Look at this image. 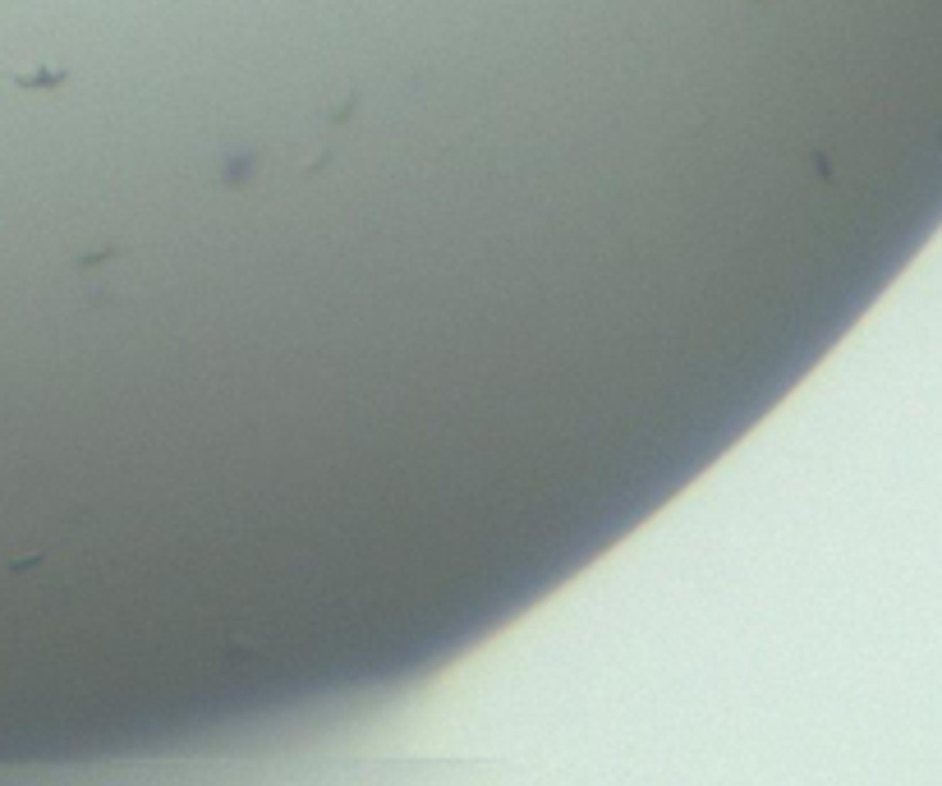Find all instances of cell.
<instances>
[{"label": "cell", "mask_w": 942, "mask_h": 786, "mask_svg": "<svg viewBox=\"0 0 942 786\" xmlns=\"http://www.w3.org/2000/svg\"><path fill=\"white\" fill-rule=\"evenodd\" d=\"M60 79H65L60 70H37V74H18V83H23V87H28V83H33V87H37V83H60Z\"/></svg>", "instance_id": "6da1fadb"}]
</instances>
